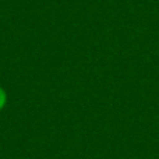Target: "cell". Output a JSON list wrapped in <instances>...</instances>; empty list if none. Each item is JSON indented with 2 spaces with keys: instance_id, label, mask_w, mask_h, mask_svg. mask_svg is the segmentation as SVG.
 Returning <instances> with one entry per match:
<instances>
[{
  "instance_id": "obj_1",
  "label": "cell",
  "mask_w": 159,
  "mask_h": 159,
  "mask_svg": "<svg viewBox=\"0 0 159 159\" xmlns=\"http://www.w3.org/2000/svg\"><path fill=\"white\" fill-rule=\"evenodd\" d=\"M4 103H6V93L3 91V88L0 87V109L4 106Z\"/></svg>"
}]
</instances>
